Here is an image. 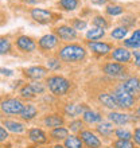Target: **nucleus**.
<instances>
[{"label": "nucleus", "instance_id": "nucleus-43", "mask_svg": "<svg viewBox=\"0 0 140 148\" xmlns=\"http://www.w3.org/2000/svg\"><path fill=\"white\" fill-rule=\"evenodd\" d=\"M0 73L4 74V75H12V73H14V71L10 70V69H0Z\"/></svg>", "mask_w": 140, "mask_h": 148}, {"label": "nucleus", "instance_id": "nucleus-42", "mask_svg": "<svg viewBox=\"0 0 140 148\" xmlns=\"http://www.w3.org/2000/svg\"><path fill=\"white\" fill-rule=\"evenodd\" d=\"M133 140L137 145H140V127H137L135 129V132H133Z\"/></svg>", "mask_w": 140, "mask_h": 148}, {"label": "nucleus", "instance_id": "nucleus-15", "mask_svg": "<svg viewBox=\"0 0 140 148\" xmlns=\"http://www.w3.org/2000/svg\"><path fill=\"white\" fill-rule=\"evenodd\" d=\"M24 75L30 79H34V81H39L40 78H43L49 73V69L46 67H42V66H32V67H28V69H24Z\"/></svg>", "mask_w": 140, "mask_h": 148}, {"label": "nucleus", "instance_id": "nucleus-4", "mask_svg": "<svg viewBox=\"0 0 140 148\" xmlns=\"http://www.w3.org/2000/svg\"><path fill=\"white\" fill-rule=\"evenodd\" d=\"M24 108V104L18 98H7L0 104L1 112L7 114H20Z\"/></svg>", "mask_w": 140, "mask_h": 148}, {"label": "nucleus", "instance_id": "nucleus-44", "mask_svg": "<svg viewBox=\"0 0 140 148\" xmlns=\"http://www.w3.org/2000/svg\"><path fill=\"white\" fill-rule=\"evenodd\" d=\"M93 4H96V5H102V4L106 3V0H90Z\"/></svg>", "mask_w": 140, "mask_h": 148}, {"label": "nucleus", "instance_id": "nucleus-26", "mask_svg": "<svg viewBox=\"0 0 140 148\" xmlns=\"http://www.w3.org/2000/svg\"><path fill=\"white\" fill-rule=\"evenodd\" d=\"M85 36H86V39H89L92 42H96V40H98V39H101L105 36V30H102V28H100V27H92L90 30L86 31Z\"/></svg>", "mask_w": 140, "mask_h": 148}, {"label": "nucleus", "instance_id": "nucleus-18", "mask_svg": "<svg viewBox=\"0 0 140 148\" xmlns=\"http://www.w3.org/2000/svg\"><path fill=\"white\" fill-rule=\"evenodd\" d=\"M108 119L112 124H116V125H125L131 121V116H129V114L121 113V112H116V110H112V112L109 113Z\"/></svg>", "mask_w": 140, "mask_h": 148}, {"label": "nucleus", "instance_id": "nucleus-27", "mask_svg": "<svg viewBox=\"0 0 140 148\" xmlns=\"http://www.w3.org/2000/svg\"><path fill=\"white\" fill-rule=\"evenodd\" d=\"M50 136H51V139H54V140H65V139L69 136V129L63 128V127L54 128V129H51Z\"/></svg>", "mask_w": 140, "mask_h": 148}, {"label": "nucleus", "instance_id": "nucleus-7", "mask_svg": "<svg viewBox=\"0 0 140 148\" xmlns=\"http://www.w3.org/2000/svg\"><path fill=\"white\" fill-rule=\"evenodd\" d=\"M54 34L58 36V39H62V40H65V42L74 40V39H77V36H78L77 31H75L71 26H67V24H62V26L55 27L54 28Z\"/></svg>", "mask_w": 140, "mask_h": 148}, {"label": "nucleus", "instance_id": "nucleus-25", "mask_svg": "<svg viewBox=\"0 0 140 148\" xmlns=\"http://www.w3.org/2000/svg\"><path fill=\"white\" fill-rule=\"evenodd\" d=\"M96 129H97V132L100 133L101 136H104V137L112 136L113 132L116 131L112 123H104V121H102V123H100V124L96 127Z\"/></svg>", "mask_w": 140, "mask_h": 148}, {"label": "nucleus", "instance_id": "nucleus-28", "mask_svg": "<svg viewBox=\"0 0 140 148\" xmlns=\"http://www.w3.org/2000/svg\"><path fill=\"white\" fill-rule=\"evenodd\" d=\"M63 145L66 148H82L84 147V143H82V140L78 136L70 135V136H67L65 139V144Z\"/></svg>", "mask_w": 140, "mask_h": 148}, {"label": "nucleus", "instance_id": "nucleus-35", "mask_svg": "<svg viewBox=\"0 0 140 148\" xmlns=\"http://www.w3.org/2000/svg\"><path fill=\"white\" fill-rule=\"evenodd\" d=\"M82 128H84V121L81 120H73L69 124V129L73 133H80L81 131H84Z\"/></svg>", "mask_w": 140, "mask_h": 148}, {"label": "nucleus", "instance_id": "nucleus-13", "mask_svg": "<svg viewBox=\"0 0 140 148\" xmlns=\"http://www.w3.org/2000/svg\"><path fill=\"white\" fill-rule=\"evenodd\" d=\"M16 47L19 49L20 51H24V53H32L36 49V43L32 38L27 35H22L16 39Z\"/></svg>", "mask_w": 140, "mask_h": 148}, {"label": "nucleus", "instance_id": "nucleus-34", "mask_svg": "<svg viewBox=\"0 0 140 148\" xmlns=\"http://www.w3.org/2000/svg\"><path fill=\"white\" fill-rule=\"evenodd\" d=\"M11 51V42L7 38H0V55H5Z\"/></svg>", "mask_w": 140, "mask_h": 148}, {"label": "nucleus", "instance_id": "nucleus-36", "mask_svg": "<svg viewBox=\"0 0 140 148\" xmlns=\"http://www.w3.org/2000/svg\"><path fill=\"white\" fill-rule=\"evenodd\" d=\"M113 148H136V147L131 140H120V139H117L113 143Z\"/></svg>", "mask_w": 140, "mask_h": 148}, {"label": "nucleus", "instance_id": "nucleus-19", "mask_svg": "<svg viewBox=\"0 0 140 148\" xmlns=\"http://www.w3.org/2000/svg\"><path fill=\"white\" fill-rule=\"evenodd\" d=\"M65 120L61 114H47L45 119H43V124L46 125L47 128H58V127H62Z\"/></svg>", "mask_w": 140, "mask_h": 148}, {"label": "nucleus", "instance_id": "nucleus-10", "mask_svg": "<svg viewBox=\"0 0 140 148\" xmlns=\"http://www.w3.org/2000/svg\"><path fill=\"white\" fill-rule=\"evenodd\" d=\"M80 137H81L82 143L86 145V148H100L101 147V140L94 135L89 129H84L80 132Z\"/></svg>", "mask_w": 140, "mask_h": 148}, {"label": "nucleus", "instance_id": "nucleus-11", "mask_svg": "<svg viewBox=\"0 0 140 148\" xmlns=\"http://www.w3.org/2000/svg\"><path fill=\"white\" fill-rule=\"evenodd\" d=\"M121 85H123V88H124L131 96H133V97L136 98V100L140 97V78L139 77L127 78Z\"/></svg>", "mask_w": 140, "mask_h": 148}, {"label": "nucleus", "instance_id": "nucleus-23", "mask_svg": "<svg viewBox=\"0 0 140 148\" xmlns=\"http://www.w3.org/2000/svg\"><path fill=\"white\" fill-rule=\"evenodd\" d=\"M36 114H38L36 106L32 105V104H27V105H24L23 110H22V113H20V117H22L24 121H31Z\"/></svg>", "mask_w": 140, "mask_h": 148}, {"label": "nucleus", "instance_id": "nucleus-3", "mask_svg": "<svg viewBox=\"0 0 140 148\" xmlns=\"http://www.w3.org/2000/svg\"><path fill=\"white\" fill-rule=\"evenodd\" d=\"M112 94H113V97H115V100H116L119 108L123 110L132 109L133 106H135V104H136V98L133 97V96H131V94L123 88L121 84L117 85L116 88L113 89Z\"/></svg>", "mask_w": 140, "mask_h": 148}, {"label": "nucleus", "instance_id": "nucleus-46", "mask_svg": "<svg viewBox=\"0 0 140 148\" xmlns=\"http://www.w3.org/2000/svg\"><path fill=\"white\" fill-rule=\"evenodd\" d=\"M53 148H66V147H65V145H61V144H55Z\"/></svg>", "mask_w": 140, "mask_h": 148}, {"label": "nucleus", "instance_id": "nucleus-21", "mask_svg": "<svg viewBox=\"0 0 140 148\" xmlns=\"http://www.w3.org/2000/svg\"><path fill=\"white\" fill-rule=\"evenodd\" d=\"M124 47L127 49H133V50H137L140 47V28L135 30L132 32L131 38L125 39L124 40Z\"/></svg>", "mask_w": 140, "mask_h": 148}, {"label": "nucleus", "instance_id": "nucleus-47", "mask_svg": "<svg viewBox=\"0 0 140 148\" xmlns=\"http://www.w3.org/2000/svg\"><path fill=\"white\" fill-rule=\"evenodd\" d=\"M136 112H137V114H139V116H140V105H139V108H137V110H136Z\"/></svg>", "mask_w": 140, "mask_h": 148}, {"label": "nucleus", "instance_id": "nucleus-24", "mask_svg": "<svg viewBox=\"0 0 140 148\" xmlns=\"http://www.w3.org/2000/svg\"><path fill=\"white\" fill-rule=\"evenodd\" d=\"M3 125L5 127V129H8L12 133H22L26 129L24 124L18 123V121H14V120H4Z\"/></svg>", "mask_w": 140, "mask_h": 148}, {"label": "nucleus", "instance_id": "nucleus-32", "mask_svg": "<svg viewBox=\"0 0 140 148\" xmlns=\"http://www.w3.org/2000/svg\"><path fill=\"white\" fill-rule=\"evenodd\" d=\"M93 26L94 27H100V28H102V30L109 28L108 20L105 19L104 16H101V15H97V16H94L93 18Z\"/></svg>", "mask_w": 140, "mask_h": 148}, {"label": "nucleus", "instance_id": "nucleus-37", "mask_svg": "<svg viewBox=\"0 0 140 148\" xmlns=\"http://www.w3.org/2000/svg\"><path fill=\"white\" fill-rule=\"evenodd\" d=\"M88 23H86L85 20H81V19H73L71 20V27L75 30V31H82V30H85Z\"/></svg>", "mask_w": 140, "mask_h": 148}, {"label": "nucleus", "instance_id": "nucleus-39", "mask_svg": "<svg viewBox=\"0 0 140 148\" xmlns=\"http://www.w3.org/2000/svg\"><path fill=\"white\" fill-rule=\"evenodd\" d=\"M8 139V132H7V129L3 128L1 125H0V143L1 141H5Z\"/></svg>", "mask_w": 140, "mask_h": 148}, {"label": "nucleus", "instance_id": "nucleus-38", "mask_svg": "<svg viewBox=\"0 0 140 148\" xmlns=\"http://www.w3.org/2000/svg\"><path fill=\"white\" fill-rule=\"evenodd\" d=\"M47 69L49 70H59L61 69V62H59V58H50L47 61Z\"/></svg>", "mask_w": 140, "mask_h": 148}, {"label": "nucleus", "instance_id": "nucleus-17", "mask_svg": "<svg viewBox=\"0 0 140 148\" xmlns=\"http://www.w3.org/2000/svg\"><path fill=\"white\" fill-rule=\"evenodd\" d=\"M89 109L85 104H67L65 106V114L70 117H75V116H80V114H84L86 110Z\"/></svg>", "mask_w": 140, "mask_h": 148}, {"label": "nucleus", "instance_id": "nucleus-49", "mask_svg": "<svg viewBox=\"0 0 140 148\" xmlns=\"http://www.w3.org/2000/svg\"><path fill=\"white\" fill-rule=\"evenodd\" d=\"M0 117H1V116H0Z\"/></svg>", "mask_w": 140, "mask_h": 148}, {"label": "nucleus", "instance_id": "nucleus-33", "mask_svg": "<svg viewBox=\"0 0 140 148\" xmlns=\"http://www.w3.org/2000/svg\"><path fill=\"white\" fill-rule=\"evenodd\" d=\"M105 11L110 16H117L124 12V8L121 7V5H119V4H113V5H108V7L105 8Z\"/></svg>", "mask_w": 140, "mask_h": 148}, {"label": "nucleus", "instance_id": "nucleus-30", "mask_svg": "<svg viewBox=\"0 0 140 148\" xmlns=\"http://www.w3.org/2000/svg\"><path fill=\"white\" fill-rule=\"evenodd\" d=\"M128 34V28L124 27V26H120V27H116L113 28L112 31H110V36L113 39H116V40H121V39H124Z\"/></svg>", "mask_w": 140, "mask_h": 148}, {"label": "nucleus", "instance_id": "nucleus-41", "mask_svg": "<svg viewBox=\"0 0 140 148\" xmlns=\"http://www.w3.org/2000/svg\"><path fill=\"white\" fill-rule=\"evenodd\" d=\"M131 19H133L132 16H125L124 19H123V24H124V27H132L133 24H135V22H131Z\"/></svg>", "mask_w": 140, "mask_h": 148}, {"label": "nucleus", "instance_id": "nucleus-5", "mask_svg": "<svg viewBox=\"0 0 140 148\" xmlns=\"http://www.w3.org/2000/svg\"><path fill=\"white\" fill-rule=\"evenodd\" d=\"M45 85L39 81H34L30 82L28 85H24L20 89V96L23 98H34L36 94H42L45 92Z\"/></svg>", "mask_w": 140, "mask_h": 148}, {"label": "nucleus", "instance_id": "nucleus-9", "mask_svg": "<svg viewBox=\"0 0 140 148\" xmlns=\"http://www.w3.org/2000/svg\"><path fill=\"white\" fill-rule=\"evenodd\" d=\"M30 15H31V18L35 22H38L40 24L50 23L51 20H53V18H54L53 12L47 11V10H43V8H32L31 11H30Z\"/></svg>", "mask_w": 140, "mask_h": 148}, {"label": "nucleus", "instance_id": "nucleus-1", "mask_svg": "<svg viewBox=\"0 0 140 148\" xmlns=\"http://www.w3.org/2000/svg\"><path fill=\"white\" fill-rule=\"evenodd\" d=\"M58 58L63 62L71 63V62H81L86 58V50L85 47L77 43H69L61 47L58 51Z\"/></svg>", "mask_w": 140, "mask_h": 148}, {"label": "nucleus", "instance_id": "nucleus-14", "mask_svg": "<svg viewBox=\"0 0 140 148\" xmlns=\"http://www.w3.org/2000/svg\"><path fill=\"white\" fill-rule=\"evenodd\" d=\"M58 36L55 34H47V35H43L42 38L39 39L38 42V46L39 49H42L45 51H49V50H53L54 47H57L58 45Z\"/></svg>", "mask_w": 140, "mask_h": 148}, {"label": "nucleus", "instance_id": "nucleus-16", "mask_svg": "<svg viewBox=\"0 0 140 148\" xmlns=\"http://www.w3.org/2000/svg\"><path fill=\"white\" fill-rule=\"evenodd\" d=\"M98 102L101 104V105H104L105 108H108V109H117L119 108V105H117L116 100H115V97H113L112 93H108V92H101V93L98 94Z\"/></svg>", "mask_w": 140, "mask_h": 148}, {"label": "nucleus", "instance_id": "nucleus-8", "mask_svg": "<svg viewBox=\"0 0 140 148\" xmlns=\"http://www.w3.org/2000/svg\"><path fill=\"white\" fill-rule=\"evenodd\" d=\"M110 58L115 61V62H119V63H129L131 59H132V53L129 51V49L127 47H116L113 49V51L110 53Z\"/></svg>", "mask_w": 140, "mask_h": 148}, {"label": "nucleus", "instance_id": "nucleus-20", "mask_svg": "<svg viewBox=\"0 0 140 148\" xmlns=\"http://www.w3.org/2000/svg\"><path fill=\"white\" fill-rule=\"evenodd\" d=\"M28 139L32 141V143H36V144H43L47 141V136L46 133L43 132L40 128H32L28 131Z\"/></svg>", "mask_w": 140, "mask_h": 148}, {"label": "nucleus", "instance_id": "nucleus-45", "mask_svg": "<svg viewBox=\"0 0 140 148\" xmlns=\"http://www.w3.org/2000/svg\"><path fill=\"white\" fill-rule=\"evenodd\" d=\"M22 1H24V3H27V4H38L42 0H22Z\"/></svg>", "mask_w": 140, "mask_h": 148}, {"label": "nucleus", "instance_id": "nucleus-12", "mask_svg": "<svg viewBox=\"0 0 140 148\" xmlns=\"http://www.w3.org/2000/svg\"><path fill=\"white\" fill-rule=\"evenodd\" d=\"M86 46L89 47V50L92 53H94L96 55H106L109 51H112V45L106 42H92V40H88L86 42Z\"/></svg>", "mask_w": 140, "mask_h": 148}, {"label": "nucleus", "instance_id": "nucleus-48", "mask_svg": "<svg viewBox=\"0 0 140 148\" xmlns=\"http://www.w3.org/2000/svg\"><path fill=\"white\" fill-rule=\"evenodd\" d=\"M43 148H47V147H43Z\"/></svg>", "mask_w": 140, "mask_h": 148}, {"label": "nucleus", "instance_id": "nucleus-31", "mask_svg": "<svg viewBox=\"0 0 140 148\" xmlns=\"http://www.w3.org/2000/svg\"><path fill=\"white\" fill-rule=\"evenodd\" d=\"M115 135H116L117 139H120V140H131L133 139V135L129 132L128 129H124V128H117L115 131Z\"/></svg>", "mask_w": 140, "mask_h": 148}, {"label": "nucleus", "instance_id": "nucleus-6", "mask_svg": "<svg viewBox=\"0 0 140 148\" xmlns=\"http://www.w3.org/2000/svg\"><path fill=\"white\" fill-rule=\"evenodd\" d=\"M102 71H104L106 75L109 77H113V78H119V77H123L125 73H127V69L123 63H119V62H106L102 66Z\"/></svg>", "mask_w": 140, "mask_h": 148}, {"label": "nucleus", "instance_id": "nucleus-40", "mask_svg": "<svg viewBox=\"0 0 140 148\" xmlns=\"http://www.w3.org/2000/svg\"><path fill=\"white\" fill-rule=\"evenodd\" d=\"M132 57H133V59H135V65L140 69V51L139 50L132 51Z\"/></svg>", "mask_w": 140, "mask_h": 148}, {"label": "nucleus", "instance_id": "nucleus-22", "mask_svg": "<svg viewBox=\"0 0 140 148\" xmlns=\"http://www.w3.org/2000/svg\"><path fill=\"white\" fill-rule=\"evenodd\" d=\"M102 116L98 112H94L92 109H88L82 114V121L86 124H96V123H101Z\"/></svg>", "mask_w": 140, "mask_h": 148}, {"label": "nucleus", "instance_id": "nucleus-29", "mask_svg": "<svg viewBox=\"0 0 140 148\" xmlns=\"http://www.w3.org/2000/svg\"><path fill=\"white\" fill-rule=\"evenodd\" d=\"M58 5L63 11H74L80 5V0H59Z\"/></svg>", "mask_w": 140, "mask_h": 148}, {"label": "nucleus", "instance_id": "nucleus-2", "mask_svg": "<svg viewBox=\"0 0 140 148\" xmlns=\"http://www.w3.org/2000/svg\"><path fill=\"white\" fill-rule=\"evenodd\" d=\"M46 84H47L49 90H50L54 96H58V97L65 96L70 90V86H71L69 79H66V78L62 77V75H51V77L47 78Z\"/></svg>", "mask_w": 140, "mask_h": 148}]
</instances>
